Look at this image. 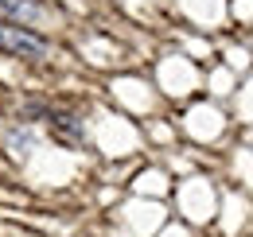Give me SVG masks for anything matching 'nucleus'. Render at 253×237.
Returning <instances> with one entry per match:
<instances>
[{
	"instance_id": "nucleus-1",
	"label": "nucleus",
	"mask_w": 253,
	"mask_h": 237,
	"mask_svg": "<svg viewBox=\"0 0 253 237\" xmlns=\"http://www.w3.org/2000/svg\"><path fill=\"white\" fill-rule=\"evenodd\" d=\"M0 51H8V55H16V59H47L51 55V47H47V39H39L35 31L28 28H16V24H4L0 20Z\"/></svg>"
},
{
	"instance_id": "nucleus-2",
	"label": "nucleus",
	"mask_w": 253,
	"mask_h": 237,
	"mask_svg": "<svg viewBox=\"0 0 253 237\" xmlns=\"http://www.w3.org/2000/svg\"><path fill=\"white\" fill-rule=\"evenodd\" d=\"M0 20H4V24H16V28L39 24V20H43V8H39L35 0H0Z\"/></svg>"
}]
</instances>
